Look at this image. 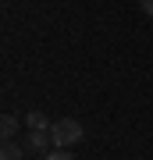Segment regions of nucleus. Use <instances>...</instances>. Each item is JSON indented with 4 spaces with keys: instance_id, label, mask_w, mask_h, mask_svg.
I'll list each match as a JSON object with an SVG mask.
<instances>
[{
    "instance_id": "7",
    "label": "nucleus",
    "mask_w": 153,
    "mask_h": 160,
    "mask_svg": "<svg viewBox=\"0 0 153 160\" xmlns=\"http://www.w3.org/2000/svg\"><path fill=\"white\" fill-rule=\"evenodd\" d=\"M139 7H142V14H150V18H153V0H139Z\"/></svg>"
},
{
    "instance_id": "2",
    "label": "nucleus",
    "mask_w": 153,
    "mask_h": 160,
    "mask_svg": "<svg viewBox=\"0 0 153 160\" xmlns=\"http://www.w3.org/2000/svg\"><path fill=\"white\" fill-rule=\"evenodd\" d=\"M22 146H25V153H50V146H54L50 128H28L22 135Z\"/></svg>"
},
{
    "instance_id": "6",
    "label": "nucleus",
    "mask_w": 153,
    "mask_h": 160,
    "mask_svg": "<svg viewBox=\"0 0 153 160\" xmlns=\"http://www.w3.org/2000/svg\"><path fill=\"white\" fill-rule=\"evenodd\" d=\"M46 160H75V157H71V149H50Z\"/></svg>"
},
{
    "instance_id": "5",
    "label": "nucleus",
    "mask_w": 153,
    "mask_h": 160,
    "mask_svg": "<svg viewBox=\"0 0 153 160\" xmlns=\"http://www.w3.org/2000/svg\"><path fill=\"white\" fill-rule=\"evenodd\" d=\"M25 125H28V128H50L54 121H46L43 110H28V114H25Z\"/></svg>"
},
{
    "instance_id": "1",
    "label": "nucleus",
    "mask_w": 153,
    "mask_h": 160,
    "mask_svg": "<svg viewBox=\"0 0 153 160\" xmlns=\"http://www.w3.org/2000/svg\"><path fill=\"white\" fill-rule=\"evenodd\" d=\"M50 139H54V149H71L85 139V128L75 118H57L50 125Z\"/></svg>"
},
{
    "instance_id": "3",
    "label": "nucleus",
    "mask_w": 153,
    "mask_h": 160,
    "mask_svg": "<svg viewBox=\"0 0 153 160\" xmlns=\"http://www.w3.org/2000/svg\"><path fill=\"white\" fill-rule=\"evenodd\" d=\"M0 160H25V146L14 142V139H7V142L0 146Z\"/></svg>"
},
{
    "instance_id": "4",
    "label": "nucleus",
    "mask_w": 153,
    "mask_h": 160,
    "mask_svg": "<svg viewBox=\"0 0 153 160\" xmlns=\"http://www.w3.org/2000/svg\"><path fill=\"white\" fill-rule=\"evenodd\" d=\"M0 135H4V142L18 135V118L14 114H4V118H0Z\"/></svg>"
}]
</instances>
